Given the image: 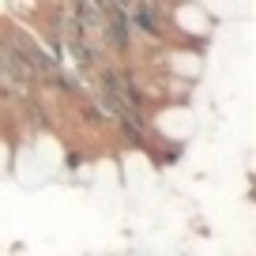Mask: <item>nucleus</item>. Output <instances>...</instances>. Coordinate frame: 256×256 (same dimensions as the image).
Returning <instances> with one entry per match:
<instances>
[{
  "instance_id": "nucleus-2",
  "label": "nucleus",
  "mask_w": 256,
  "mask_h": 256,
  "mask_svg": "<svg viewBox=\"0 0 256 256\" xmlns=\"http://www.w3.org/2000/svg\"><path fill=\"white\" fill-rule=\"evenodd\" d=\"M158 16H162V8H154V4H124L128 26L144 30L147 38H162V34H166V23H162Z\"/></svg>"
},
{
  "instance_id": "nucleus-1",
  "label": "nucleus",
  "mask_w": 256,
  "mask_h": 256,
  "mask_svg": "<svg viewBox=\"0 0 256 256\" xmlns=\"http://www.w3.org/2000/svg\"><path fill=\"white\" fill-rule=\"evenodd\" d=\"M102 38L110 42L113 53L132 49V26L124 19V4H102Z\"/></svg>"
}]
</instances>
